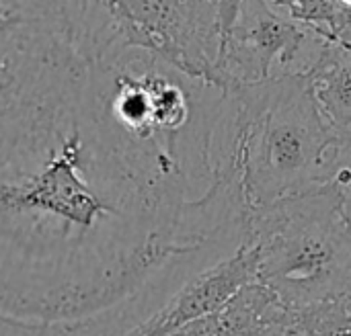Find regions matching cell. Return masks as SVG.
I'll return each mask as SVG.
<instances>
[{
	"mask_svg": "<svg viewBox=\"0 0 351 336\" xmlns=\"http://www.w3.org/2000/svg\"><path fill=\"white\" fill-rule=\"evenodd\" d=\"M103 4L0 2V336H130L245 242L232 181L111 117Z\"/></svg>",
	"mask_w": 351,
	"mask_h": 336,
	"instance_id": "1",
	"label": "cell"
},
{
	"mask_svg": "<svg viewBox=\"0 0 351 336\" xmlns=\"http://www.w3.org/2000/svg\"><path fill=\"white\" fill-rule=\"evenodd\" d=\"M228 94L220 164H230L249 211L331 187L351 144L321 115L304 74Z\"/></svg>",
	"mask_w": 351,
	"mask_h": 336,
	"instance_id": "2",
	"label": "cell"
},
{
	"mask_svg": "<svg viewBox=\"0 0 351 336\" xmlns=\"http://www.w3.org/2000/svg\"><path fill=\"white\" fill-rule=\"evenodd\" d=\"M243 246L292 312L351 296V220L333 187L249 211Z\"/></svg>",
	"mask_w": 351,
	"mask_h": 336,
	"instance_id": "3",
	"label": "cell"
},
{
	"mask_svg": "<svg viewBox=\"0 0 351 336\" xmlns=\"http://www.w3.org/2000/svg\"><path fill=\"white\" fill-rule=\"evenodd\" d=\"M115 43L148 51L179 74L224 92L220 51L232 2H105Z\"/></svg>",
	"mask_w": 351,
	"mask_h": 336,
	"instance_id": "4",
	"label": "cell"
},
{
	"mask_svg": "<svg viewBox=\"0 0 351 336\" xmlns=\"http://www.w3.org/2000/svg\"><path fill=\"white\" fill-rule=\"evenodd\" d=\"M327 43L278 0L232 2L220 51L224 92L282 74H306Z\"/></svg>",
	"mask_w": 351,
	"mask_h": 336,
	"instance_id": "5",
	"label": "cell"
},
{
	"mask_svg": "<svg viewBox=\"0 0 351 336\" xmlns=\"http://www.w3.org/2000/svg\"><path fill=\"white\" fill-rule=\"evenodd\" d=\"M257 281V259L247 246H241L230 259L202 271L189 279L150 320L130 336L175 335L183 326L206 318L226 306L243 287Z\"/></svg>",
	"mask_w": 351,
	"mask_h": 336,
	"instance_id": "6",
	"label": "cell"
},
{
	"mask_svg": "<svg viewBox=\"0 0 351 336\" xmlns=\"http://www.w3.org/2000/svg\"><path fill=\"white\" fill-rule=\"evenodd\" d=\"M175 336H300L294 312L259 281L243 287L218 312L199 318Z\"/></svg>",
	"mask_w": 351,
	"mask_h": 336,
	"instance_id": "7",
	"label": "cell"
},
{
	"mask_svg": "<svg viewBox=\"0 0 351 336\" xmlns=\"http://www.w3.org/2000/svg\"><path fill=\"white\" fill-rule=\"evenodd\" d=\"M304 76L329 127L351 144V45L327 43Z\"/></svg>",
	"mask_w": 351,
	"mask_h": 336,
	"instance_id": "8",
	"label": "cell"
},
{
	"mask_svg": "<svg viewBox=\"0 0 351 336\" xmlns=\"http://www.w3.org/2000/svg\"><path fill=\"white\" fill-rule=\"evenodd\" d=\"M300 25L329 43L351 45V0H278Z\"/></svg>",
	"mask_w": 351,
	"mask_h": 336,
	"instance_id": "9",
	"label": "cell"
},
{
	"mask_svg": "<svg viewBox=\"0 0 351 336\" xmlns=\"http://www.w3.org/2000/svg\"><path fill=\"white\" fill-rule=\"evenodd\" d=\"M300 336H351V296L294 312Z\"/></svg>",
	"mask_w": 351,
	"mask_h": 336,
	"instance_id": "10",
	"label": "cell"
},
{
	"mask_svg": "<svg viewBox=\"0 0 351 336\" xmlns=\"http://www.w3.org/2000/svg\"><path fill=\"white\" fill-rule=\"evenodd\" d=\"M331 187L337 191V195L341 199V205H343V211L351 220V146L348 148V154H346V158L341 162V168H339V172H337Z\"/></svg>",
	"mask_w": 351,
	"mask_h": 336,
	"instance_id": "11",
	"label": "cell"
},
{
	"mask_svg": "<svg viewBox=\"0 0 351 336\" xmlns=\"http://www.w3.org/2000/svg\"><path fill=\"white\" fill-rule=\"evenodd\" d=\"M167 336H175V335H167Z\"/></svg>",
	"mask_w": 351,
	"mask_h": 336,
	"instance_id": "12",
	"label": "cell"
}]
</instances>
